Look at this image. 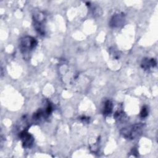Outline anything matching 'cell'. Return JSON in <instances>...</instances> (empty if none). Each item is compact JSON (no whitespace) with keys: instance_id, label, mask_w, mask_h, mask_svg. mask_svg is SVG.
Wrapping results in <instances>:
<instances>
[{"instance_id":"1","label":"cell","mask_w":158,"mask_h":158,"mask_svg":"<svg viewBox=\"0 0 158 158\" xmlns=\"http://www.w3.org/2000/svg\"><path fill=\"white\" fill-rule=\"evenodd\" d=\"M145 128V124L143 123H136L128 127L122 128L120 133L126 139L133 140L139 137Z\"/></svg>"},{"instance_id":"2","label":"cell","mask_w":158,"mask_h":158,"mask_svg":"<svg viewBox=\"0 0 158 158\" xmlns=\"http://www.w3.org/2000/svg\"><path fill=\"white\" fill-rule=\"evenodd\" d=\"M46 17L44 12L35 10L32 15L33 26L35 31L41 36L46 34Z\"/></svg>"},{"instance_id":"3","label":"cell","mask_w":158,"mask_h":158,"mask_svg":"<svg viewBox=\"0 0 158 158\" xmlns=\"http://www.w3.org/2000/svg\"><path fill=\"white\" fill-rule=\"evenodd\" d=\"M37 40L31 36H25L20 38L19 41V48L22 54L27 57L37 46Z\"/></svg>"},{"instance_id":"4","label":"cell","mask_w":158,"mask_h":158,"mask_svg":"<svg viewBox=\"0 0 158 158\" xmlns=\"http://www.w3.org/2000/svg\"><path fill=\"white\" fill-rule=\"evenodd\" d=\"M52 106L49 101H47L44 108H40L33 115V119L35 121L40 122L48 118L52 112Z\"/></svg>"},{"instance_id":"5","label":"cell","mask_w":158,"mask_h":158,"mask_svg":"<svg viewBox=\"0 0 158 158\" xmlns=\"http://www.w3.org/2000/svg\"><path fill=\"white\" fill-rule=\"evenodd\" d=\"M19 138L22 141V147L25 149L31 148L34 143L35 138L27 130H23L19 133Z\"/></svg>"},{"instance_id":"6","label":"cell","mask_w":158,"mask_h":158,"mask_svg":"<svg viewBox=\"0 0 158 158\" xmlns=\"http://www.w3.org/2000/svg\"><path fill=\"white\" fill-rule=\"evenodd\" d=\"M125 22V14L123 12L116 13L111 17L109 21V26L111 28H120L124 25Z\"/></svg>"},{"instance_id":"7","label":"cell","mask_w":158,"mask_h":158,"mask_svg":"<svg viewBox=\"0 0 158 158\" xmlns=\"http://www.w3.org/2000/svg\"><path fill=\"white\" fill-rule=\"evenodd\" d=\"M156 65L157 62L154 58L144 57L141 62V67L146 71H149L151 69H154Z\"/></svg>"},{"instance_id":"8","label":"cell","mask_w":158,"mask_h":158,"mask_svg":"<svg viewBox=\"0 0 158 158\" xmlns=\"http://www.w3.org/2000/svg\"><path fill=\"white\" fill-rule=\"evenodd\" d=\"M113 110V103L112 102L109 100L107 99L106 100L104 103V106H103V109H102V114L104 116L107 117V116H109Z\"/></svg>"},{"instance_id":"9","label":"cell","mask_w":158,"mask_h":158,"mask_svg":"<svg viewBox=\"0 0 158 158\" xmlns=\"http://www.w3.org/2000/svg\"><path fill=\"white\" fill-rule=\"evenodd\" d=\"M114 119L117 122H123L127 120V115L125 112L122 110H117L114 114Z\"/></svg>"},{"instance_id":"10","label":"cell","mask_w":158,"mask_h":158,"mask_svg":"<svg viewBox=\"0 0 158 158\" xmlns=\"http://www.w3.org/2000/svg\"><path fill=\"white\" fill-rule=\"evenodd\" d=\"M109 53L110 55L113 57L114 59H118L120 56V53L119 51H118L117 49H115L114 47H111L109 48Z\"/></svg>"},{"instance_id":"11","label":"cell","mask_w":158,"mask_h":158,"mask_svg":"<svg viewBox=\"0 0 158 158\" xmlns=\"http://www.w3.org/2000/svg\"><path fill=\"white\" fill-rule=\"evenodd\" d=\"M92 14L94 17H98L102 15V10L100 7L95 6V7H93L92 9Z\"/></svg>"},{"instance_id":"12","label":"cell","mask_w":158,"mask_h":158,"mask_svg":"<svg viewBox=\"0 0 158 158\" xmlns=\"http://www.w3.org/2000/svg\"><path fill=\"white\" fill-rule=\"evenodd\" d=\"M149 114V109L146 106H144L140 112L139 116L141 118H145Z\"/></svg>"},{"instance_id":"13","label":"cell","mask_w":158,"mask_h":158,"mask_svg":"<svg viewBox=\"0 0 158 158\" xmlns=\"http://www.w3.org/2000/svg\"><path fill=\"white\" fill-rule=\"evenodd\" d=\"M99 139H97L96 142L94 143V144H90V149L91 150L95 152L96 151H98V148H99Z\"/></svg>"},{"instance_id":"14","label":"cell","mask_w":158,"mask_h":158,"mask_svg":"<svg viewBox=\"0 0 158 158\" xmlns=\"http://www.w3.org/2000/svg\"><path fill=\"white\" fill-rule=\"evenodd\" d=\"M130 154H132V156L134 157H137L138 156V151L136 148H133L130 151Z\"/></svg>"},{"instance_id":"15","label":"cell","mask_w":158,"mask_h":158,"mask_svg":"<svg viewBox=\"0 0 158 158\" xmlns=\"http://www.w3.org/2000/svg\"><path fill=\"white\" fill-rule=\"evenodd\" d=\"M80 119L81 120V121H82L83 122H84V123H88L89 122V118H88V117H86L85 116H83V117H81L80 118Z\"/></svg>"},{"instance_id":"16","label":"cell","mask_w":158,"mask_h":158,"mask_svg":"<svg viewBox=\"0 0 158 158\" xmlns=\"http://www.w3.org/2000/svg\"><path fill=\"white\" fill-rule=\"evenodd\" d=\"M3 75V70H2V68H1V77H2Z\"/></svg>"}]
</instances>
